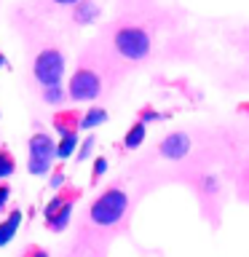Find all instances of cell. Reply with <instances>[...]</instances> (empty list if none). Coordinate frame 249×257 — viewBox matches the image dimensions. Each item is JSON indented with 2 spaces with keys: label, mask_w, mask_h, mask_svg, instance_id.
<instances>
[{
  "label": "cell",
  "mask_w": 249,
  "mask_h": 257,
  "mask_svg": "<svg viewBox=\"0 0 249 257\" xmlns=\"http://www.w3.org/2000/svg\"><path fill=\"white\" fill-rule=\"evenodd\" d=\"M126 209H129L126 190L107 188L104 193L96 196V201L91 204V209H88V217H91V222L99 225V228H112V225H118L123 220Z\"/></svg>",
  "instance_id": "1"
},
{
  "label": "cell",
  "mask_w": 249,
  "mask_h": 257,
  "mask_svg": "<svg viewBox=\"0 0 249 257\" xmlns=\"http://www.w3.org/2000/svg\"><path fill=\"white\" fill-rule=\"evenodd\" d=\"M56 161V142L51 134L35 132L27 142V172L32 177H46Z\"/></svg>",
  "instance_id": "2"
},
{
  "label": "cell",
  "mask_w": 249,
  "mask_h": 257,
  "mask_svg": "<svg viewBox=\"0 0 249 257\" xmlns=\"http://www.w3.org/2000/svg\"><path fill=\"white\" fill-rule=\"evenodd\" d=\"M112 46H115V51L123 56V59L142 62V59H148L153 43H150V35L142 27L126 24V27H120L115 35H112Z\"/></svg>",
  "instance_id": "3"
},
{
  "label": "cell",
  "mask_w": 249,
  "mask_h": 257,
  "mask_svg": "<svg viewBox=\"0 0 249 257\" xmlns=\"http://www.w3.org/2000/svg\"><path fill=\"white\" fill-rule=\"evenodd\" d=\"M64 54L59 48H43L35 62H32V75L40 86H48V83H62V75H64Z\"/></svg>",
  "instance_id": "4"
},
{
  "label": "cell",
  "mask_w": 249,
  "mask_h": 257,
  "mask_svg": "<svg viewBox=\"0 0 249 257\" xmlns=\"http://www.w3.org/2000/svg\"><path fill=\"white\" fill-rule=\"evenodd\" d=\"M102 94V78L94 70L80 67L72 72L70 83H67V96L72 102H94Z\"/></svg>",
  "instance_id": "5"
},
{
  "label": "cell",
  "mask_w": 249,
  "mask_h": 257,
  "mask_svg": "<svg viewBox=\"0 0 249 257\" xmlns=\"http://www.w3.org/2000/svg\"><path fill=\"white\" fill-rule=\"evenodd\" d=\"M158 153L161 158H169V161H182L185 156L190 153V137L185 132H172L166 134L158 145Z\"/></svg>",
  "instance_id": "6"
},
{
  "label": "cell",
  "mask_w": 249,
  "mask_h": 257,
  "mask_svg": "<svg viewBox=\"0 0 249 257\" xmlns=\"http://www.w3.org/2000/svg\"><path fill=\"white\" fill-rule=\"evenodd\" d=\"M72 8V19H75V24H80V27H86V24H94L96 19H99V6L94 3V0H78Z\"/></svg>",
  "instance_id": "7"
},
{
  "label": "cell",
  "mask_w": 249,
  "mask_h": 257,
  "mask_svg": "<svg viewBox=\"0 0 249 257\" xmlns=\"http://www.w3.org/2000/svg\"><path fill=\"white\" fill-rule=\"evenodd\" d=\"M19 225H22V212L19 209H11L6 220H0V246L11 244L16 230H19Z\"/></svg>",
  "instance_id": "8"
},
{
  "label": "cell",
  "mask_w": 249,
  "mask_h": 257,
  "mask_svg": "<svg viewBox=\"0 0 249 257\" xmlns=\"http://www.w3.org/2000/svg\"><path fill=\"white\" fill-rule=\"evenodd\" d=\"M78 120L80 115L75 110H62L51 118V126L56 128V134H70V132H78Z\"/></svg>",
  "instance_id": "9"
},
{
  "label": "cell",
  "mask_w": 249,
  "mask_h": 257,
  "mask_svg": "<svg viewBox=\"0 0 249 257\" xmlns=\"http://www.w3.org/2000/svg\"><path fill=\"white\" fill-rule=\"evenodd\" d=\"M72 204H75L72 198L64 201V204L59 206V212H56L51 220H46V228H48V230H54V233H62V230L70 225V220H72Z\"/></svg>",
  "instance_id": "10"
},
{
  "label": "cell",
  "mask_w": 249,
  "mask_h": 257,
  "mask_svg": "<svg viewBox=\"0 0 249 257\" xmlns=\"http://www.w3.org/2000/svg\"><path fill=\"white\" fill-rule=\"evenodd\" d=\"M78 142H80L78 132H70V134H59V142H56V158H62V161L72 158V153L78 150Z\"/></svg>",
  "instance_id": "11"
},
{
  "label": "cell",
  "mask_w": 249,
  "mask_h": 257,
  "mask_svg": "<svg viewBox=\"0 0 249 257\" xmlns=\"http://www.w3.org/2000/svg\"><path fill=\"white\" fill-rule=\"evenodd\" d=\"M104 120H107V110H104V107H91V110L86 112V115H80L78 128H83V132H91V128L102 126Z\"/></svg>",
  "instance_id": "12"
},
{
  "label": "cell",
  "mask_w": 249,
  "mask_h": 257,
  "mask_svg": "<svg viewBox=\"0 0 249 257\" xmlns=\"http://www.w3.org/2000/svg\"><path fill=\"white\" fill-rule=\"evenodd\" d=\"M145 134H148V123L137 120V123L126 132V137H123V148H126V150H137V148L145 142Z\"/></svg>",
  "instance_id": "13"
},
{
  "label": "cell",
  "mask_w": 249,
  "mask_h": 257,
  "mask_svg": "<svg viewBox=\"0 0 249 257\" xmlns=\"http://www.w3.org/2000/svg\"><path fill=\"white\" fill-rule=\"evenodd\" d=\"M43 91H40V96H43L46 104H51V107H56V104L64 102V96H67V91L62 88V83H48V86H40Z\"/></svg>",
  "instance_id": "14"
},
{
  "label": "cell",
  "mask_w": 249,
  "mask_h": 257,
  "mask_svg": "<svg viewBox=\"0 0 249 257\" xmlns=\"http://www.w3.org/2000/svg\"><path fill=\"white\" fill-rule=\"evenodd\" d=\"M16 172V158L8 148H0V180H8Z\"/></svg>",
  "instance_id": "15"
},
{
  "label": "cell",
  "mask_w": 249,
  "mask_h": 257,
  "mask_svg": "<svg viewBox=\"0 0 249 257\" xmlns=\"http://www.w3.org/2000/svg\"><path fill=\"white\" fill-rule=\"evenodd\" d=\"M94 145H96V137H94V134H88L83 142H78V150H75V161H78V164H83L86 158H91Z\"/></svg>",
  "instance_id": "16"
},
{
  "label": "cell",
  "mask_w": 249,
  "mask_h": 257,
  "mask_svg": "<svg viewBox=\"0 0 249 257\" xmlns=\"http://www.w3.org/2000/svg\"><path fill=\"white\" fill-rule=\"evenodd\" d=\"M107 166H110V161H107V158H104V156H96V158H94V169H91V182H96L99 177H104Z\"/></svg>",
  "instance_id": "17"
},
{
  "label": "cell",
  "mask_w": 249,
  "mask_h": 257,
  "mask_svg": "<svg viewBox=\"0 0 249 257\" xmlns=\"http://www.w3.org/2000/svg\"><path fill=\"white\" fill-rule=\"evenodd\" d=\"M62 185H64V172H48V188L62 190Z\"/></svg>",
  "instance_id": "18"
},
{
  "label": "cell",
  "mask_w": 249,
  "mask_h": 257,
  "mask_svg": "<svg viewBox=\"0 0 249 257\" xmlns=\"http://www.w3.org/2000/svg\"><path fill=\"white\" fill-rule=\"evenodd\" d=\"M164 115H161V112H156V110H150V107H145L142 112H140V120L142 123H153V120H161Z\"/></svg>",
  "instance_id": "19"
},
{
  "label": "cell",
  "mask_w": 249,
  "mask_h": 257,
  "mask_svg": "<svg viewBox=\"0 0 249 257\" xmlns=\"http://www.w3.org/2000/svg\"><path fill=\"white\" fill-rule=\"evenodd\" d=\"M8 196H11V188L6 182H0V204H8Z\"/></svg>",
  "instance_id": "20"
},
{
  "label": "cell",
  "mask_w": 249,
  "mask_h": 257,
  "mask_svg": "<svg viewBox=\"0 0 249 257\" xmlns=\"http://www.w3.org/2000/svg\"><path fill=\"white\" fill-rule=\"evenodd\" d=\"M54 3H56V6H75L78 0H54Z\"/></svg>",
  "instance_id": "21"
},
{
  "label": "cell",
  "mask_w": 249,
  "mask_h": 257,
  "mask_svg": "<svg viewBox=\"0 0 249 257\" xmlns=\"http://www.w3.org/2000/svg\"><path fill=\"white\" fill-rule=\"evenodd\" d=\"M3 67H8V59H6V54L0 51V70H3Z\"/></svg>",
  "instance_id": "22"
},
{
  "label": "cell",
  "mask_w": 249,
  "mask_h": 257,
  "mask_svg": "<svg viewBox=\"0 0 249 257\" xmlns=\"http://www.w3.org/2000/svg\"><path fill=\"white\" fill-rule=\"evenodd\" d=\"M0 212H6V204H0Z\"/></svg>",
  "instance_id": "23"
}]
</instances>
